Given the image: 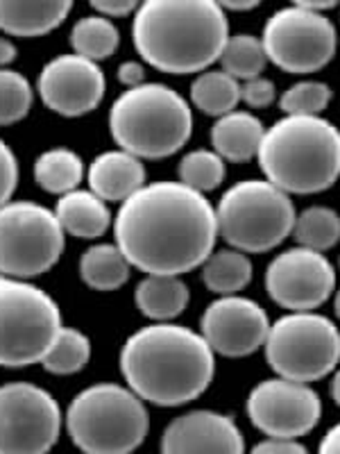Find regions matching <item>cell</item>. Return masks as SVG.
Listing matches in <instances>:
<instances>
[{"mask_svg": "<svg viewBox=\"0 0 340 454\" xmlns=\"http://www.w3.org/2000/svg\"><path fill=\"white\" fill-rule=\"evenodd\" d=\"M222 73L236 82H248V80L261 78L263 68L268 64V57L263 51V43L254 35H234L229 36L225 51L220 55Z\"/></svg>", "mask_w": 340, "mask_h": 454, "instance_id": "29", "label": "cell"}, {"mask_svg": "<svg viewBox=\"0 0 340 454\" xmlns=\"http://www.w3.org/2000/svg\"><path fill=\"white\" fill-rule=\"evenodd\" d=\"M270 332L268 314L254 300L225 295L213 300L200 318V334L213 355L241 359L266 346Z\"/></svg>", "mask_w": 340, "mask_h": 454, "instance_id": "16", "label": "cell"}, {"mask_svg": "<svg viewBox=\"0 0 340 454\" xmlns=\"http://www.w3.org/2000/svg\"><path fill=\"white\" fill-rule=\"evenodd\" d=\"M16 55H19V51H16L14 42H12L10 36H0V68H10Z\"/></svg>", "mask_w": 340, "mask_h": 454, "instance_id": "40", "label": "cell"}, {"mask_svg": "<svg viewBox=\"0 0 340 454\" xmlns=\"http://www.w3.org/2000/svg\"><path fill=\"white\" fill-rule=\"evenodd\" d=\"M177 176H180L182 184L205 196L225 182V160L213 150H191L189 155L182 157L180 166H177Z\"/></svg>", "mask_w": 340, "mask_h": 454, "instance_id": "31", "label": "cell"}, {"mask_svg": "<svg viewBox=\"0 0 340 454\" xmlns=\"http://www.w3.org/2000/svg\"><path fill=\"white\" fill-rule=\"evenodd\" d=\"M266 125L257 119L252 112H232L213 123L212 128V145L213 153L225 161L243 164L259 155Z\"/></svg>", "mask_w": 340, "mask_h": 454, "instance_id": "21", "label": "cell"}, {"mask_svg": "<svg viewBox=\"0 0 340 454\" xmlns=\"http://www.w3.org/2000/svg\"><path fill=\"white\" fill-rule=\"evenodd\" d=\"M318 454H340V423L334 425L325 434V439L320 441Z\"/></svg>", "mask_w": 340, "mask_h": 454, "instance_id": "39", "label": "cell"}, {"mask_svg": "<svg viewBox=\"0 0 340 454\" xmlns=\"http://www.w3.org/2000/svg\"><path fill=\"white\" fill-rule=\"evenodd\" d=\"M257 160L289 196L327 192L340 177V129L322 116H286L266 128Z\"/></svg>", "mask_w": 340, "mask_h": 454, "instance_id": "4", "label": "cell"}, {"mask_svg": "<svg viewBox=\"0 0 340 454\" xmlns=\"http://www.w3.org/2000/svg\"><path fill=\"white\" fill-rule=\"evenodd\" d=\"M32 173L39 189L62 198L80 189V182L84 177V161L71 148H50L36 157Z\"/></svg>", "mask_w": 340, "mask_h": 454, "instance_id": "23", "label": "cell"}, {"mask_svg": "<svg viewBox=\"0 0 340 454\" xmlns=\"http://www.w3.org/2000/svg\"><path fill=\"white\" fill-rule=\"evenodd\" d=\"M334 263L322 253L299 246L277 254L266 270V291L290 314L322 307L334 295Z\"/></svg>", "mask_w": 340, "mask_h": 454, "instance_id": "14", "label": "cell"}, {"mask_svg": "<svg viewBox=\"0 0 340 454\" xmlns=\"http://www.w3.org/2000/svg\"><path fill=\"white\" fill-rule=\"evenodd\" d=\"M55 216L62 225L64 234L84 241L100 239L109 227L113 225L112 212H109L107 202L100 200L93 192L75 189L57 200Z\"/></svg>", "mask_w": 340, "mask_h": 454, "instance_id": "20", "label": "cell"}, {"mask_svg": "<svg viewBox=\"0 0 340 454\" xmlns=\"http://www.w3.org/2000/svg\"><path fill=\"white\" fill-rule=\"evenodd\" d=\"M64 425L82 454H132L143 445L150 419L135 391L103 382L73 397Z\"/></svg>", "mask_w": 340, "mask_h": 454, "instance_id": "6", "label": "cell"}, {"mask_svg": "<svg viewBox=\"0 0 340 454\" xmlns=\"http://www.w3.org/2000/svg\"><path fill=\"white\" fill-rule=\"evenodd\" d=\"M334 311H336V316H338V320H340V291H336V298H334Z\"/></svg>", "mask_w": 340, "mask_h": 454, "instance_id": "44", "label": "cell"}, {"mask_svg": "<svg viewBox=\"0 0 340 454\" xmlns=\"http://www.w3.org/2000/svg\"><path fill=\"white\" fill-rule=\"evenodd\" d=\"M91 10L104 19H125L129 14H136L139 3L136 0H93Z\"/></svg>", "mask_w": 340, "mask_h": 454, "instance_id": "36", "label": "cell"}, {"mask_svg": "<svg viewBox=\"0 0 340 454\" xmlns=\"http://www.w3.org/2000/svg\"><path fill=\"white\" fill-rule=\"evenodd\" d=\"M113 237L141 273L182 278L213 253L216 207L182 182H150L120 205Z\"/></svg>", "mask_w": 340, "mask_h": 454, "instance_id": "1", "label": "cell"}, {"mask_svg": "<svg viewBox=\"0 0 340 454\" xmlns=\"http://www.w3.org/2000/svg\"><path fill=\"white\" fill-rule=\"evenodd\" d=\"M87 182L100 200L123 205L145 186V166L125 150H107L89 164Z\"/></svg>", "mask_w": 340, "mask_h": 454, "instance_id": "18", "label": "cell"}, {"mask_svg": "<svg viewBox=\"0 0 340 454\" xmlns=\"http://www.w3.org/2000/svg\"><path fill=\"white\" fill-rule=\"evenodd\" d=\"M202 282L206 289L220 298L238 295V291H243L252 282V262L248 254L234 248L218 250L202 263Z\"/></svg>", "mask_w": 340, "mask_h": 454, "instance_id": "25", "label": "cell"}, {"mask_svg": "<svg viewBox=\"0 0 340 454\" xmlns=\"http://www.w3.org/2000/svg\"><path fill=\"white\" fill-rule=\"evenodd\" d=\"M120 43V32L116 23L104 16H82L71 30L73 55H80L89 62H103L116 52Z\"/></svg>", "mask_w": 340, "mask_h": 454, "instance_id": "27", "label": "cell"}, {"mask_svg": "<svg viewBox=\"0 0 340 454\" xmlns=\"http://www.w3.org/2000/svg\"><path fill=\"white\" fill-rule=\"evenodd\" d=\"M132 42L145 64L170 75L205 73L229 42V21L213 0H148L132 21Z\"/></svg>", "mask_w": 340, "mask_h": 454, "instance_id": "3", "label": "cell"}, {"mask_svg": "<svg viewBox=\"0 0 340 454\" xmlns=\"http://www.w3.org/2000/svg\"><path fill=\"white\" fill-rule=\"evenodd\" d=\"M191 103L209 116H227L241 103V82L222 71H205L191 82Z\"/></svg>", "mask_w": 340, "mask_h": 454, "instance_id": "26", "label": "cell"}, {"mask_svg": "<svg viewBox=\"0 0 340 454\" xmlns=\"http://www.w3.org/2000/svg\"><path fill=\"white\" fill-rule=\"evenodd\" d=\"M129 262L116 243H96L80 257V278L93 291H116L129 279Z\"/></svg>", "mask_w": 340, "mask_h": 454, "instance_id": "24", "label": "cell"}, {"mask_svg": "<svg viewBox=\"0 0 340 454\" xmlns=\"http://www.w3.org/2000/svg\"><path fill=\"white\" fill-rule=\"evenodd\" d=\"M116 73H119V82L125 89H136L145 84V67L141 62H135V59H128V62L120 64Z\"/></svg>", "mask_w": 340, "mask_h": 454, "instance_id": "38", "label": "cell"}, {"mask_svg": "<svg viewBox=\"0 0 340 454\" xmlns=\"http://www.w3.org/2000/svg\"><path fill=\"white\" fill-rule=\"evenodd\" d=\"M109 132L120 150L143 160H166L193 135L189 100L161 82L125 89L109 109Z\"/></svg>", "mask_w": 340, "mask_h": 454, "instance_id": "5", "label": "cell"}, {"mask_svg": "<svg viewBox=\"0 0 340 454\" xmlns=\"http://www.w3.org/2000/svg\"><path fill=\"white\" fill-rule=\"evenodd\" d=\"M91 359V340L87 334L73 327H62L57 339L52 340L50 350L42 359V366L50 375H75L82 371Z\"/></svg>", "mask_w": 340, "mask_h": 454, "instance_id": "30", "label": "cell"}, {"mask_svg": "<svg viewBox=\"0 0 340 454\" xmlns=\"http://www.w3.org/2000/svg\"><path fill=\"white\" fill-rule=\"evenodd\" d=\"M295 205L268 180L229 186L216 207L218 234L238 253H270L293 234Z\"/></svg>", "mask_w": 340, "mask_h": 454, "instance_id": "7", "label": "cell"}, {"mask_svg": "<svg viewBox=\"0 0 340 454\" xmlns=\"http://www.w3.org/2000/svg\"><path fill=\"white\" fill-rule=\"evenodd\" d=\"M120 372L129 391L155 407H182L212 387L216 355L200 332L152 323L120 348Z\"/></svg>", "mask_w": 340, "mask_h": 454, "instance_id": "2", "label": "cell"}, {"mask_svg": "<svg viewBox=\"0 0 340 454\" xmlns=\"http://www.w3.org/2000/svg\"><path fill=\"white\" fill-rule=\"evenodd\" d=\"M222 12H250L254 10V7H259L257 0H248V3H238V0H222L220 3Z\"/></svg>", "mask_w": 340, "mask_h": 454, "instance_id": "42", "label": "cell"}, {"mask_svg": "<svg viewBox=\"0 0 340 454\" xmlns=\"http://www.w3.org/2000/svg\"><path fill=\"white\" fill-rule=\"evenodd\" d=\"M329 393H331V397H334V403L340 407V368L334 372V380H331Z\"/></svg>", "mask_w": 340, "mask_h": 454, "instance_id": "43", "label": "cell"}, {"mask_svg": "<svg viewBox=\"0 0 340 454\" xmlns=\"http://www.w3.org/2000/svg\"><path fill=\"white\" fill-rule=\"evenodd\" d=\"M66 234L55 212L32 200H10L0 207V278L30 279L59 262Z\"/></svg>", "mask_w": 340, "mask_h": 454, "instance_id": "10", "label": "cell"}, {"mask_svg": "<svg viewBox=\"0 0 340 454\" xmlns=\"http://www.w3.org/2000/svg\"><path fill=\"white\" fill-rule=\"evenodd\" d=\"M295 5L313 12V14H325L327 10H334L336 0H298Z\"/></svg>", "mask_w": 340, "mask_h": 454, "instance_id": "41", "label": "cell"}, {"mask_svg": "<svg viewBox=\"0 0 340 454\" xmlns=\"http://www.w3.org/2000/svg\"><path fill=\"white\" fill-rule=\"evenodd\" d=\"M261 43L274 67L293 75H309L334 59L338 32L325 14L290 5L270 16Z\"/></svg>", "mask_w": 340, "mask_h": 454, "instance_id": "11", "label": "cell"}, {"mask_svg": "<svg viewBox=\"0 0 340 454\" xmlns=\"http://www.w3.org/2000/svg\"><path fill=\"white\" fill-rule=\"evenodd\" d=\"M250 454H311L299 441L286 439H266L257 443Z\"/></svg>", "mask_w": 340, "mask_h": 454, "instance_id": "37", "label": "cell"}, {"mask_svg": "<svg viewBox=\"0 0 340 454\" xmlns=\"http://www.w3.org/2000/svg\"><path fill=\"white\" fill-rule=\"evenodd\" d=\"M62 409L30 382L0 387V454H48L62 434Z\"/></svg>", "mask_w": 340, "mask_h": 454, "instance_id": "12", "label": "cell"}, {"mask_svg": "<svg viewBox=\"0 0 340 454\" xmlns=\"http://www.w3.org/2000/svg\"><path fill=\"white\" fill-rule=\"evenodd\" d=\"M248 416L268 439L298 441L313 432L322 416V400L311 384L273 377L250 391Z\"/></svg>", "mask_w": 340, "mask_h": 454, "instance_id": "13", "label": "cell"}, {"mask_svg": "<svg viewBox=\"0 0 340 454\" xmlns=\"http://www.w3.org/2000/svg\"><path fill=\"white\" fill-rule=\"evenodd\" d=\"M329 84L320 80H302L282 93L279 107L286 116H320L331 103Z\"/></svg>", "mask_w": 340, "mask_h": 454, "instance_id": "33", "label": "cell"}, {"mask_svg": "<svg viewBox=\"0 0 340 454\" xmlns=\"http://www.w3.org/2000/svg\"><path fill=\"white\" fill-rule=\"evenodd\" d=\"M338 266H340V263H338Z\"/></svg>", "mask_w": 340, "mask_h": 454, "instance_id": "45", "label": "cell"}, {"mask_svg": "<svg viewBox=\"0 0 340 454\" xmlns=\"http://www.w3.org/2000/svg\"><path fill=\"white\" fill-rule=\"evenodd\" d=\"M64 327L50 294L23 279L0 278V368L42 364Z\"/></svg>", "mask_w": 340, "mask_h": 454, "instance_id": "8", "label": "cell"}, {"mask_svg": "<svg viewBox=\"0 0 340 454\" xmlns=\"http://www.w3.org/2000/svg\"><path fill=\"white\" fill-rule=\"evenodd\" d=\"M161 454H245V439L232 416L196 409L166 425Z\"/></svg>", "mask_w": 340, "mask_h": 454, "instance_id": "17", "label": "cell"}, {"mask_svg": "<svg viewBox=\"0 0 340 454\" xmlns=\"http://www.w3.org/2000/svg\"><path fill=\"white\" fill-rule=\"evenodd\" d=\"M68 0H0V30L10 36H43L68 19Z\"/></svg>", "mask_w": 340, "mask_h": 454, "instance_id": "19", "label": "cell"}, {"mask_svg": "<svg viewBox=\"0 0 340 454\" xmlns=\"http://www.w3.org/2000/svg\"><path fill=\"white\" fill-rule=\"evenodd\" d=\"M263 348L277 377L311 384L331 375L340 364V330L327 316L298 311L270 325Z\"/></svg>", "mask_w": 340, "mask_h": 454, "instance_id": "9", "label": "cell"}, {"mask_svg": "<svg viewBox=\"0 0 340 454\" xmlns=\"http://www.w3.org/2000/svg\"><path fill=\"white\" fill-rule=\"evenodd\" d=\"M35 91L23 73L0 68V125H14L30 114Z\"/></svg>", "mask_w": 340, "mask_h": 454, "instance_id": "32", "label": "cell"}, {"mask_svg": "<svg viewBox=\"0 0 340 454\" xmlns=\"http://www.w3.org/2000/svg\"><path fill=\"white\" fill-rule=\"evenodd\" d=\"M191 291L182 278L173 275H145L135 291L141 314L152 323H170L189 307Z\"/></svg>", "mask_w": 340, "mask_h": 454, "instance_id": "22", "label": "cell"}, {"mask_svg": "<svg viewBox=\"0 0 340 454\" xmlns=\"http://www.w3.org/2000/svg\"><path fill=\"white\" fill-rule=\"evenodd\" d=\"M19 184V161L14 150L0 139V207L12 200Z\"/></svg>", "mask_w": 340, "mask_h": 454, "instance_id": "34", "label": "cell"}, {"mask_svg": "<svg viewBox=\"0 0 340 454\" xmlns=\"http://www.w3.org/2000/svg\"><path fill=\"white\" fill-rule=\"evenodd\" d=\"M293 237L299 248L327 253L340 241V214L331 207H306L305 212L295 218Z\"/></svg>", "mask_w": 340, "mask_h": 454, "instance_id": "28", "label": "cell"}, {"mask_svg": "<svg viewBox=\"0 0 340 454\" xmlns=\"http://www.w3.org/2000/svg\"><path fill=\"white\" fill-rule=\"evenodd\" d=\"M277 98V89H274V82L268 78H254L248 80V82L241 84V100L248 107L252 109H263L270 107Z\"/></svg>", "mask_w": 340, "mask_h": 454, "instance_id": "35", "label": "cell"}, {"mask_svg": "<svg viewBox=\"0 0 340 454\" xmlns=\"http://www.w3.org/2000/svg\"><path fill=\"white\" fill-rule=\"evenodd\" d=\"M107 80L100 64L80 55H59L46 64L36 78V93L50 112L78 119L103 103Z\"/></svg>", "mask_w": 340, "mask_h": 454, "instance_id": "15", "label": "cell"}]
</instances>
